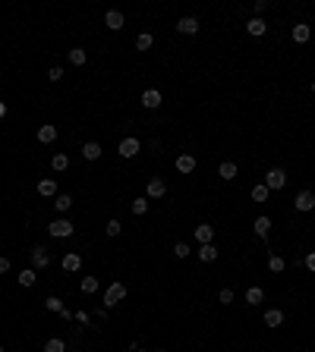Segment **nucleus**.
<instances>
[{
    "label": "nucleus",
    "mask_w": 315,
    "mask_h": 352,
    "mask_svg": "<svg viewBox=\"0 0 315 352\" xmlns=\"http://www.w3.org/2000/svg\"><path fill=\"white\" fill-rule=\"evenodd\" d=\"M73 230H76V227H73V223L66 220V217H57V220L47 227V233L54 236V239H66V236H73Z\"/></svg>",
    "instance_id": "nucleus-1"
},
{
    "label": "nucleus",
    "mask_w": 315,
    "mask_h": 352,
    "mask_svg": "<svg viewBox=\"0 0 315 352\" xmlns=\"http://www.w3.org/2000/svg\"><path fill=\"white\" fill-rule=\"evenodd\" d=\"M123 299H126V286H123V283H110L107 293H104V305L114 308L117 302H123Z\"/></svg>",
    "instance_id": "nucleus-2"
},
{
    "label": "nucleus",
    "mask_w": 315,
    "mask_h": 352,
    "mask_svg": "<svg viewBox=\"0 0 315 352\" xmlns=\"http://www.w3.org/2000/svg\"><path fill=\"white\" fill-rule=\"evenodd\" d=\"M167 195V183L161 176H155V179H148V186H145V198L151 201V198H164Z\"/></svg>",
    "instance_id": "nucleus-3"
},
{
    "label": "nucleus",
    "mask_w": 315,
    "mask_h": 352,
    "mask_svg": "<svg viewBox=\"0 0 315 352\" xmlns=\"http://www.w3.org/2000/svg\"><path fill=\"white\" fill-rule=\"evenodd\" d=\"M265 186L271 189V192H274V189H284V186H287V173H284L280 167L268 170V173H265Z\"/></svg>",
    "instance_id": "nucleus-4"
},
{
    "label": "nucleus",
    "mask_w": 315,
    "mask_h": 352,
    "mask_svg": "<svg viewBox=\"0 0 315 352\" xmlns=\"http://www.w3.org/2000/svg\"><path fill=\"white\" fill-rule=\"evenodd\" d=\"M117 151H120V157H135V154L142 151V142L135 139V135H130V139L120 142V148H117Z\"/></svg>",
    "instance_id": "nucleus-5"
},
{
    "label": "nucleus",
    "mask_w": 315,
    "mask_h": 352,
    "mask_svg": "<svg viewBox=\"0 0 315 352\" xmlns=\"http://www.w3.org/2000/svg\"><path fill=\"white\" fill-rule=\"evenodd\" d=\"M177 32H180V35H195V32H199V19H195V16H183V19L177 22Z\"/></svg>",
    "instance_id": "nucleus-6"
},
{
    "label": "nucleus",
    "mask_w": 315,
    "mask_h": 352,
    "mask_svg": "<svg viewBox=\"0 0 315 352\" xmlns=\"http://www.w3.org/2000/svg\"><path fill=\"white\" fill-rule=\"evenodd\" d=\"M29 255H32V268H47V264H50V258H47V248H45V245H35Z\"/></svg>",
    "instance_id": "nucleus-7"
},
{
    "label": "nucleus",
    "mask_w": 315,
    "mask_h": 352,
    "mask_svg": "<svg viewBox=\"0 0 315 352\" xmlns=\"http://www.w3.org/2000/svg\"><path fill=\"white\" fill-rule=\"evenodd\" d=\"M104 25H107L110 32H120L123 29V13L120 10H107L104 13Z\"/></svg>",
    "instance_id": "nucleus-8"
},
{
    "label": "nucleus",
    "mask_w": 315,
    "mask_h": 352,
    "mask_svg": "<svg viewBox=\"0 0 315 352\" xmlns=\"http://www.w3.org/2000/svg\"><path fill=\"white\" fill-rule=\"evenodd\" d=\"M142 107H148V110H158V107H161V91H158V88H148V91H142Z\"/></svg>",
    "instance_id": "nucleus-9"
},
{
    "label": "nucleus",
    "mask_w": 315,
    "mask_h": 352,
    "mask_svg": "<svg viewBox=\"0 0 315 352\" xmlns=\"http://www.w3.org/2000/svg\"><path fill=\"white\" fill-rule=\"evenodd\" d=\"M293 208L296 211H312L315 208V192H300L296 201H293Z\"/></svg>",
    "instance_id": "nucleus-10"
},
{
    "label": "nucleus",
    "mask_w": 315,
    "mask_h": 352,
    "mask_svg": "<svg viewBox=\"0 0 315 352\" xmlns=\"http://www.w3.org/2000/svg\"><path fill=\"white\" fill-rule=\"evenodd\" d=\"M195 239H199V245H208L211 239H215V227H211V223H199V227H195Z\"/></svg>",
    "instance_id": "nucleus-11"
},
{
    "label": "nucleus",
    "mask_w": 315,
    "mask_h": 352,
    "mask_svg": "<svg viewBox=\"0 0 315 352\" xmlns=\"http://www.w3.org/2000/svg\"><path fill=\"white\" fill-rule=\"evenodd\" d=\"M290 35H293V41H296V44H306V41H309V35H312V29H309L306 22H296Z\"/></svg>",
    "instance_id": "nucleus-12"
},
{
    "label": "nucleus",
    "mask_w": 315,
    "mask_h": 352,
    "mask_svg": "<svg viewBox=\"0 0 315 352\" xmlns=\"http://www.w3.org/2000/svg\"><path fill=\"white\" fill-rule=\"evenodd\" d=\"M246 32H249L252 38H262L268 32V25H265V19H249V22H246Z\"/></svg>",
    "instance_id": "nucleus-13"
},
{
    "label": "nucleus",
    "mask_w": 315,
    "mask_h": 352,
    "mask_svg": "<svg viewBox=\"0 0 315 352\" xmlns=\"http://www.w3.org/2000/svg\"><path fill=\"white\" fill-rule=\"evenodd\" d=\"M38 195H45V198H57V183H54V179H41V183H38Z\"/></svg>",
    "instance_id": "nucleus-14"
},
{
    "label": "nucleus",
    "mask_w": 315,
    "mask_h": 352,
    "mask_svg": "<svg viewBox=\"0 0 315 352\" xmlns=\"http://www.w3.org/2000/svg\"><path fill=\"white\" fill-rule=\"evenodd\" d=\"M82 157H85V160H98V157H101V145H98V142H85V145H82Z\"/></svg>",
    "instance_id": "nucleus-15"
},
{
    "label": "nucleus",
    "mask_w": 315,
    "mask_h": 352,
    "mask_svg": "<svg viewBox=\"0 0 315 352\" xmlns=\"http://www.w3.org/2000/svg\"><path fill=\"white\" fill-rule=\"evenodd\" d=\"M177 170H180V173H192V170H195V157H192V154H180V157H177Z\"/></svg>",
    "instance_id": "nucleus-16"
},
{
    "label": "nucleus",
    "mask_w": 315,
    "mask_h": 352,
    "mask_svg": "<svg viewBox=\"0 0 315 352\" xmlns=\"http://www.w3.org/2000/svg\"><path fill=\"white\" fill-rule=\"evenodd\" d=\"M54 208L60 211V214H66L73 208V195H66V192H57V198H54Z\"/></svg>",
    "instance_id": "nucleus-17"
},
{
    "label": "nucleus",
    "mask_w": 315,
    "mask_h": 352,
    "mask_svg": "<svg viewBox=\"0 0 315 352\" xmlns=\"http://www.w3.org/2000/svg\"><path fill=\"white\" fill-rule=\"evenodd\" d=\"M79 268H82V258H79L76 252H66V255H63V271L73 274V271H79Z\"/></svg>",
    "instance_id": "nucleus-18"
},
{
    "label": "nucleus",
    "mask_w": 315,
    "mask_h": 352,
    "mask_svg": "<svg viewBox=\"0 0 315 352\" xmlns=\"http://www.w3.org/2000/svg\"><path fill=\"white\" fill-rule=\"evenodd\" d=\"M268 230H271V217H265V214H262V217H255V236L265 239Z\"/></svg>",
    "instance_id": "nucleus-19"
},
{
    "label": "nucleus",
    "mask_w": 315,
    "mask_h": 352,
    "mask_svg": "<svg viewBox=\"0 0 315 352\" xmlns=\"http://www.w3.org/2000/svg\"><path fill=\"white\" fill-rule=\"evenodd\" d=\"M35 283H38L35 268H25V271H19V286H35Z\"/></svg>",
    "instance_id": "nucleus-20"
},
{
    "label": "nucleus",
    "mask_w": 315,
    "mask_h": 352,
    "mask_svg": "<svg viewBox=\"0 0 315 352\" xmlns=\"http://www.w3.org/2000/svg\"><path fill=\"white\" fill-rule=\"evenodd\" d=\"M66 167H70V157H66V154H54V157H50V170H54V173H63Z\"/></svg>",
    "instance_id": "nucleus-21"
},
{
    "label": "nucleus",
    "mask_w": 315,
    "mask_h": 352,
    "mask_svg": "<svg viewBox=\"0 0 315 352\" xmlns=\"http://www.w3.org/2000/svg\"><path fill=\"white\" fill-rule=\"evenodd\" d=\"M218 176L221 179H236V164L233 160H224V164L218 167Z\"/></svg>",
    "instance_id": "nucleus-22"
},
{
    "label": "nucleus",
    "mask_w": 315,
    "mask_h": 352,
    "mask_svg": "<svg viewBox=\"0 0 315 352\" xmlns=\"http://www.w3.org/2000/svg\"><path fill=\"white\" fill-rule=\"evenodd\" d=\"M268 195H271V189L265 183H255L252 186V201H268Z\"/></svg>",
    "instance_id": "nucleus-23"
},
{
    "label": "nucleus",
    "mask_w": 315,
    "mask_h": 352,
    "mask_svg": "<svg viewBox=\"0 0 315 352\" xmlns=\"http://www.w3.org/2000/svg\"><path fill=\"white\" fill-rule=\"evenodd\" d=\"M199 258L205 261V264H211V261H218V248L211 245V242H208V245H202V248H199Z\"/></svg>",
    "instance_id": "nucleus-24"
},
{
    "label": "nucleus",
    "mask_w": 315,
    "mask_h": 352,
    "mask_svg": "<svg viewBox=\"0 0 315 352\" xmlns=\"http://www.w3.org/2000/svg\"><path fill=\"white\" fill-rule=\"evenodd\" d=\"M265 324H268V327H280V324H284V312H277V308L265 312Z\"/></svg>",
    "instance_id": "nucleus-25"
},
{
    "label": "nucleus",
    "mask_w": 315,
    "mask_h": 352,
    "mask_svg": "<svg viewBox=\"0 0 315 352\" xmlns=\"http://www.w3.org/2000/svg\"><path fill=\"white\" fill-rule=\"evenodd\" d=\"M54 139H57V126H41V129H38V142L50 145Z\"/></svg>",
    "instance_id": "nucleus-26"
},
{
    "label": "nucleus",
    "mask_w": 315,
    "mask_h": 352,
    "mask_svg": "<svg viewBox=\"0 0 315 352\" xmlns=\"http://www.w3.org/2000/svg\"><path fill=\"white\" fill-rule=\"evenodd\" d=\"M98 286H101L98 277H82V293H85V296H95Z\"/></svg>",
    "instance_id": "nucleus-27"
},
{
    "label": "nucleus",
    "mask_w": 315,
    "mask_h": 352,
    "mask_svg": "<svg viewBox=\"0 0 315 352\" xmlns=\"http://www.w3.org/2000/svg\"><path fill=\"white\" fill-rule=\"evenodd\" d=\"M45 352H66V340H60V337H50V340L45 343Z\"/></svg>",
    "instance_id": "nucleus-28"
},
{
    "label": "nucleus",
    "mask_w": 315,
    "mask_h": 352,
    "mask_svg": "<svg viewBox=\"0 0 315 352\" xmlns=\"http://www.w3.org/2000/svg\"><path fill=\"white\" fill-rule=\"evenodd\" d=\"M262 299H265V293H262V286H249V289H246V302H249V305H259Z\"/></svg>",
    "instance_id": "nucleus-29"
},
{
    "label": "nucleus",
    "mask_w": 315,
    "mask_h": 352,
    "mask_svg": "<svg viewBox=\"0 0 315 352\" xmlns=\"http://www.w3.org/2000/svg\"><path fill=\"white\" fill-rule=\"evenodd\" d=\"M85 60H89V54H85L82 47H73V50H70V63H73V66H85Z\"/></svg>",
    "instance_id": "nucleus-30"
},
{
    "label": "nucleus",
    "mask_w": 315,
    "mask_h": 352,
    "mask_svg": "<svg viewBox=\"0 0 315 352\" xmlns=\"http://www.w3.org/2000/svg\"><path fill=\"white\" fill-rule=\"evenodd\" d=\"M45 308H47V312H57V314H60V312H63V302H60L57 296H47V299H45Z\"/></svg>",
    "instance_id": "nucleus-31"
},
{
    "label": "nucleus",
    "mask_w": 315,
    "mask_h": 352,
    "mask_svg": "<svg viewBox=\"0 0 315 352\" xmlns=\"http://www.w3.org/2000/svg\"><path fill=\"white\" fill-rule=\"evenodd\" d=\"M268 271L280 274V271H284V258H280V255H271V258H268Z\"/></svg>",
    "instance_id": "nucleus-32"
},
{
    "label": "nucleus",
    "mask_w": 315,
    "mask_h": 352,
    "mask_svg": "<svg viewBox=\"0 0 315 352\" xmlns=\"http://www.w3.org/2000/svg\"><path fill=\"white\" fill-rule=\"evenodd\" d=\"M145 211H148V198H135L133 201V214H135V217H142Z\"/></svg>",
    "instance_id": "nucleus-33"
},
{
    "label": "nucleus",
    "mask_w": 315,
    "mask_h": 352,
    "mask_svg": "<svg viewBox=\"0 0 315 352\" xmlns=\"http://www.w3.org/2000/svg\"><path fill=\"white\" fill-rule=\"evenodd\" d=\"M174 255H177V258H189V255H192V248L186 245V242H177V245H174Z\"/></svg>",
    "instance_id": "nucleus-34"
},
{
    "label": "nucleus",
    "mask_w": 315,
    "mask_h": 352,
    "mask_svg": "<svg viewBox=\"0 0 315 352\" xmlns=\"http://www.w3.org/2000/svg\"><path fill=\"white\" fill-rule=\"evenodd\" d=\"M148 47H151V35L145 32V35H139V38H135V50H148Z\"/></svg>",
    "instance_id": "nucleus-35"
},
{
    "label": "nucleus",
    "mask_w": 315,
    "mask_h": 352,
    "mask_svg": "<svg viewBox=\"0 0 315 352\" xmlns=\"http://www.w3.org/2000/svg\"><path fill=\"white\" fill-rule=\"evenodd\" d=\"M104 230H107V236H120L123 223H120V220H107V227H104Z\"/></svg>",
    "instance_id": "nucleus-36"
},
{
    "label": "nucleus",
    "mask_w": 315,
    "mask_h": 352,
    "mask_svg": "<svg viewBox=\"0 0 315 352\" xmlns=\"http://www.w3.org/2000/svg\"><path fill=\"white\" fill-rule=\"evenodd\" d=\"M218 302H221V305H230V302H233V289H227V286H224V289L218 293Z\"/></svg>",
    "instance_id": "nucleus-37"
},
{
    "label": "nucleus",
    "mask_w": 315,
    "mask_h": 352,
    "mask_svg": "<svg viewBox=\"0 0 315 352\" xmlns=\"http://www.w3.org/2000/svg\"><path fill=\"white\" fill-rule=\"evenodd\" d=\"M47 79H50V82H60V79H63V70H60V66H50V70H47Z\"/></svg>",
    "instance_id": "nucleus-38"
},
{
    "label": "nucleus",
    "mask_w": 315,
    "mask_h": 352,
    "mask_svg": "<svg viewBox=\"0 0 315 352\" xmlns=\"http://www.w3.org/2000/svg\"><path fill=\"white\" fill-rule=\"evenodd\" d=\"M265 6H268V0H255V3H252V10H255V19H262V13H265Z\"/></svg>",
    "instance_id": "nucleus-39"
},
{
    "label": "nucleus",
    "mask_w": 315,
    "mask_h": 352,
    "mask_svg": "<svg viewBox=\"0 0 315 352\" xmlns=\"http://www.w3.org/2000/svg\"><path fill=\"white\" fill-rule=\"evenodd\" d=\"M76 321H79V324H89L91 314H89V312H76Z\"/></svg>",
    "instance_id": "nucleus-40"
},
{
    "label": "nucleus",
    "mask_w": 315,
    "mask_h": 352,
    "mask_svg": "<svg viewBox=\"0 0 315 352\" xmlns=\"http://www.w3.org/2000/svg\"><path fill=\"white\" fill-rule=\"evenodd\" d=\"M306 268H309V271H315V252H309V255H306Z\"/></svg>",
    "instance_id": "nucleus-41"
},
{
    "label": "nucleus",
    "mask_w": 315,
    "mask_h": 352,
    "mask_svg": "<svg viewBox=\"0 0 315 352\" xmlns=\"http://www.w3.org/2000/svg\"><path fill=\"white\" fill-rule=\"evenodd\" d=\"M10 271V258H0V274H6Z\"/></svg>",
    "instance_id": "nucleus-42"
},
{
    "label": "nucleus",
    "mask_w": 315,
    "mask_h": 352,
    "mask_svg": "<svg viewBox=\"0 0 315 352\" xmlns=\"http://www.w3.org/2000/svg\"><path fill=\"white\" fill-rule=\"evenodd\" d=\"M0 117H6V104H3V101H0Z\"/></svg>",
    "instance_id": "nucleus-43"
},
{
    "label": "nucleus",
    "mask_w": 315,
    "mask_h": 352,
    "mask_svg": "<svg viewBox=\"0 0 315 352\" xmlns=\"http://www.w3.org/2000/svg\"><path fill=\"white\" fill-rule=\"evenodd\" d=\"M155 352H167V349H155Z\"/></svg>",
    "instance_id": "nucleus-44"
},
{
    "label": "nucleus",
    "mask_w": 315,
    "mask_h": 352,
    "mask_svg": "<svg viewBox=\"0 0 315 352\" xmlns=\"http://www.w3.org/2000/svg\"><path fill=\"white\" fill-rule=\"evenodd\" d=\"M312 94H315V82H312Z\"/></svg>",
    "instance_id": "nucleus-45"
},
{
    "label": "nucleus",
    "mask_w": 315,
    "mask_h": 352,
    "mask_svg": "<svg viewBox=\"0 0 315 352\" xmlns=\"http://www.w3.org/2000/svg\"><path fill=\"white\" fill-rule=\"evenodd\" d=\"M0 352H3V346H0Z\"/></svg>",
    "instance_id": "nucleus-46"
}]
</instances>
